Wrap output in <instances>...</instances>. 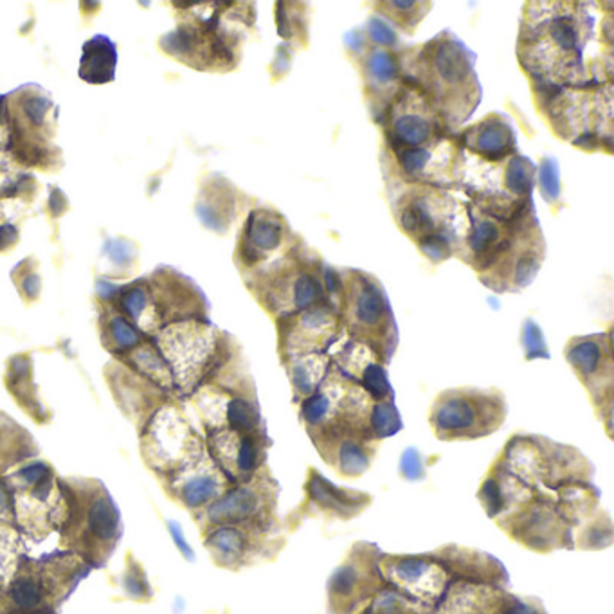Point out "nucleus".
Returning a JSON list of instances; mask_svg holds the SVG:
<instances>
[{
	"instance_id": "obj_14",
	"label": "nucleus",
	"mask_w": 614,
	"mask_h": 614,
	"mask_svg": "<svg viewBox=\"0 0 614 614\" xmlns=\"http://www.w3.org/2000/svg\"><path fill=\"white\" fill-rule=\"evenodd\" d=\"M514 598L502 586L451 580L432 614H507Z\"/></svg>"
},
{
	"instance_id": "obj_16",
	"label": "nucleus",
	"mask_w": 614,
	"mask_h": 614,
	"mask_svg": "<svg viewBox=\"0 0 614 614\" xmlns=\"http://www.w3.org/2000/svg\"><path fill=\"white\" fill-rule=\"evenodd\" d=\"M58 577L33 564L20 566L6 587V612L12 610H51V602L58 595ZM62 591V589H60Z\"/></svg>"
},
{
	"instance_id": "obj_11",
	"label": "nucleus",
	"mask_w": 614,
	"mask_h": 614,
	"mask_svg": "<svg viewBox=\"0 0 614 614\" xmlns=\"http://www.w3.org/2000/svg\"><path fill=\"white\" fill-rule=\"evenodd\" d=\"M268 434H242L229 429L209 431L207 453L231 485L247 483L267 469Z\"/></svg>"
},
{
	"instance_id": "obj_21",
	"label": "nucleus",
	"mask_w": 614,
	"mask_h": 614,
	"mask_svg": "<svg viewBox=\"0 0 614 614\" xmlns=\"http://www.w3.org/2000/svg\"><path fill=\"white\" fill-rule=\"evenodd\" d=\"M285 366L289 371L294 395L299 400H303L321 385L323 378L328 373L330 359L324 354H305L285 359Z\"/></svg>"
},
{
	"instance_id": "obj_29",
	"label": "nucleus",
	"mask_w": 614,
	"mask_h": 614,
	"mask_svg": "<svg viewBox=\"0 0 614 614\" xmlns=\"http://www.w3.org/2000/svg\"><path fill=\"white\" fill-rule=\"evenodd\" d=\"M108 333H110V339L114 341L116 348H120V350L136 348L141 341V335H139L137 328L123 315H114L110 319Z\"/></svg>"
},
{
	"instance_id": "obj_13",
	"label": "nucleus",
	"mask_w": 614,
	"mask_h": 614,
	"mask_svg": "<svg viewBox=\"0 0 614 614\" xmlns=\"http://www.w3.org/2000/svg\"><path fill=\"white\" fill-rule=\"evenodd\" d=\"M305 501L299 507V517H323L326 521H352L359 517L373 502L368 492L346 488L326 479L317 469L310 467L303 485ZM296 521V523H298Z\"/></svg>"
},
{
	"instance_id": "obj_26",
	"label": "nucleus",
	"mask_w": 614,
	"mask_h": 614,
	"mask_svg": "<svg viewBox=\"0 0 614 614\" xmlns=\"http://www.w3.org/2000/svg\"><path fill=\"white\" fill-rule=\"evenodd\" d=\"M533 174L535 167L532 160L523 155H516L507 167V186L516 195L528 198L533 186Z\"/></svg>"
},
{
	"instance_id": "obj_36",
	"label": "nucleus",
	"mask_w": 614,
	"mask_h": 614,
	"mask_svg": "<svg viewBox=\"0 0 614 614\" xmlns=\"http://www.w3.org/2000/svg\"><path fill=\"white\" fill-rule=\"evenodd\" d=\"M420 251L434 263L443 261L451 256V245L449 240L443 238L441 235H427L418 240Z\"/></svg>"
},
{
	"instance_id": "obj_25",
	"label": "nucleus",
	"mask_w": 614,
	"mask_h": 614,
	"mask_svg": "<svg viewBox=\"0 0 614 614\" xmlns=\"http://www.w3.org/2000/svg\"><path fill=\"white\" fill-rule=\"evenodd\" d=\"M121 587L127 598L134 602H150L153 598V589L148 582L146 571L132 555L127 556V568L121 579Z\"/></svg>"
},
{
	"instance_id": "obj_15",
	"label": "nucleus",
	"mask_w": 614,
	"mask_h": 614,
	"mask_svg": "<svg viewBox=\"0 0 614 614\" xmlns=\"http://www.w3.org/2000/svg\"><path fill=\"white\" fill-rule=\"evenodd\" d=\"M434 556L443 564L451 580H465L478 584H494L509 587L510 577L499 558L476 548L445 544L432 549Z\"/></svg>"
},
{
	"instance_id": "obj_23",
	"label": "nucleus",
	"mask_w": 614,
	"mask_h": 614,
	"mask_svg": "<svg viewBox=\"0 0 614 614\" xmlns=\"http://www.w3.org/2000/svg\"><path fill=\"white\" fill-rule=\"evenodd\" d=\"M431 136V123L413 112V114H402L393 125V139L399 141L400 148H420Z\"/></svg>"
},
{
	"instance_id": "obj_44",
	"label": "nucleus",
	"mask_w": 614,
	"mask_h": 614,
	"mask_svg": "<svg viewBox=\"0 0 614 614\" xmlns=\"http://www.w3.org/2000/svg\"><path fill=\"white\" fill-rule=\"evenodd\" d=\"M19 238V229L12 223H4V226H0V249H8L12 247Z\"/></svg>"
},
{
	"instance_id": "obj_27",
	"label": "nucleus",
	"mask_w": 614,
	"mask_h": 614,
	"mask_svg": "<svg viewBox=\"0 0 614 614\" xmlns=\"http://www.w3.org/2000/svg\"><path fill=\"white\" fill-rule=\"evenodd\" d=\"M368 74L375 83H389L399 76V64L395 56L387 51H375L368 58Z\"/></svg>"
},
{
	"instance_id": "obj_30",
	"label": "nucleus",
	"mask_w": 614,
	"mask_h": 614,
	"mask_svg": "<svg viewBox=\"0 0 614 614\" xmlns=\"http://www.w3.org/2000/svg\"><path fill=\"white\" fill-rule=\"evenodd\" d=\"M148 298H150L148 291L137 284V285L121 289L120 305L134 321H141L148 308Z\"/></svg>"
},
{
	"instance_id": "obj_32",
	"label": "nucleus",
	"mask_w": 614,
	"mask_h": 614,
	"mask_svg": "<svg viewBox=\"0 0 614 614\" xmlns=\"http://www.w3.org/2000/svg\"><path fill=\"white\" fill-rule=\"evenodd\" d=\"M160 45L167 54L184 56V54H191L195 51L197 40H195V33L191 29L177 27L175 31L162 36Z\"/></svg>"
},
{
	"instance_id": "obj_17",
	"label": "nucleus",
	"mask_w": 614,
	"mask_h": 614,
	"mask_svg": "<svg viewBox=\"0 0 614 614\" xmlns=\"http://www.w3.org/2000/svg\"><path fill=\"white\" fill-rule=\"evenodd\" d=\"M314 447L323 462L339 476L355 479L371 469L378 443L368 441L355 434H341L314 441Z\"/></svg>"
},
{
	"instance_id": "obj_24",
	"label": "nucleus",
	"mask_w": 614,
	"mask_h": 614,
	"mask_svg": "<svg viewBox=\"0 0 614 614\" xmlns=\"http://www.w3.org/2000/svg\"><path fill=\"white\" fill-rule=\"evenodd\" d=\"M357 614H424L415 603L387 584Z\"/></svg>"
},
{
	"instance_id": "obj_8",
	"label": "nucleus",
	"mask_w": 614,
	"mask_h": 614,
	"mask_svg": "<svg viewBox=\"0 0 614 614\" xmlns=\"http://www.w3.org/2000/svg\"><path fill=\"white\" fill-rule=\"evenodd\" d=\"M380 548L373 542H355L326 584L328 614H357L385 586L380 568Z\"/></svg>"
},
{
	"instance_id": "obj_34",
	"label": "nucleus",
	"mask_w": 614,
	"mask_h": 614,
	"mask_svg": "<svg viewBox=\"0 0 614 614\" xmlns=\"http://www.w3.org/2000/svg\"><path fill=\"white\" fill-rule=\"evenodd\" d=\"M540 191L548 202H555L561 195L558 184V164L553 159H544L540 164Z\"/></svg>"
},
{
	"instance_id": "obj_2",
	"label": "nucleus",
	"mask_w": 614,
	"mask_h": 614,
	"mask_svg": "<svg viewBox=\"0 0 614 614\" xmlns=\"http://www.w3.org/2000/svg\"><path fill=\"white\" fill-rule=\"evenodd\" d=\"M507 399L499 389L455 387L441 391L429 411L432 434L441 441L488 438L505 425Z\"/></svg>"
},
{
	"instance_id": "obj_31",
	"label": "nucleus",
	"mask_w": 614,
	"mask_h": 614,
	"mask_svg": "<svg viewBox=\"0 0 614 614\" xmlns=\"http://www.w3.org/2000/svg\"><path fill=\"white\" fill-rule=\"evenodd\" d=\"M399 472L409 483H418L425 479L427 467H425L424 456L420 455L416 447H408V449L402 453L399 460Z\"/></svg>"
},
{
	"instance_id": "obj_37",
	"label": "nucleus",
	"mask_w": 614,
	"mask_h": 614,
	"mask_svg": "<svg viewBox=\"0 0 614 614\" xmlns=\"http://www.w3.org/2000/svg\"><path fill=\"white\" fill-rule=\"evenodd\" d=\"M17 478L27 486H36L43 481L52 479V469L43 462H31L17 470Z\"/></svg>"
},
{
	"instance_id": "obj_46",
	"label": "nucleus",
	"mask_w": 614,
	"mask_h": 614,
	"mask_svg": "<svg viewBox=\"0 0 614 614\" xmlns=\"http://www.w3.org/2000/svg\"><path fill=\"white\" fill-rule=\"evenodd\" d=\"M96 292H97V296H99L101 299H110L112 296L120 292V287H116L114 284L106 282V279H97Z\"/></svg>"
},
{
	"instance_id": "obj_19",
	"label": "nucleus",
	"mask_w": 614,
	"mask_h": 614,
	"mask_svg": "<svg viewBox=\"0 0 614 614\" xmlns=\"http://www.w3.org/2000/svg\"><path fill=\"white\" fill-rule=\"evenodd\" d=\"M118 49L108 36L97 35L83 45L80 78L87 83H108L116 76Z\"/></svg>"
},
{
	"instance_id": "obj_22",
	"label": "nucleus",
	"mask_w": 614,
	"mask_h": 614,
	"mask_svg": "<svg viewBox=\"0 0 614 614\" xmlns=\"http://www.w3.org/2000/svg\"><path fill=\"white\" fill-rule=\"evenodd\" d=\"M614 530L610 514L603 509H598L589 519L579 525L573 532V546L575 549L598 551L612 546Z\"/></svg>"
},
{
	"instance_id": "obj_38",
	"label": "nucleus",
	"mask_w": 614,
	"mask_h": 614,
	"mask_svg": "<svg viewBox=\"0 0 614 614\" xmlns=\"http://www.w3.org/2000/svg\"><path fill=\"white\" fill-rule=\"evenodd\" d=\"M399 153H400V164L404 167V172L411 175L422 172L431 157L429 152L424 148H404V150H399Z\"/></svg>"
},
{
	"instance_id": "obj_47",
	"label": "nucleus",
	"mask_w": 614,
	"mask_h": 614,
	"mask_svg": "<svg viewBox=\"0 0 614 614\" xmlns=\"http://www.w3.org/2000/svg\"><path fill=\"white\" fill-rule=\"evenodd\" d=\"M6 614H52V610H12Z\"/></svg>"
},
{
	"instance_id": "obj_40",
	"label": "nucleus",
	"mask_w": 614,
	"mask_h": 614,
	"mask_svg": "<svg viewBox=\"0 0 614 614\" xmlns=\"http://www.w3.org/2000/svg\"><path fill=\"white\" fill-rule=\"evenodd\" d=\"M368 33L371 35V38L378 43H395V31L391 29L385 22L378 20V19H373L369 24H368Z\"/></svg>"
},
{
	"instance_id": "obj_5",
	"label": "nucleus",
	"mask_w": 614,
	"mask_h": 614,
	"mask_svg": "<svg viewBox=\"0 0 614 614\" xmlns=\"http://www.w3.org/2000/svg\"><path fill=\"white\" fill-rule=\"evenodd\" d=\"M285 544L284 528L220 525L204 530V546L213 564L229 571L270 563L284 551Z\"/></svg>"
},
{
	"instance_id": "obj_4",
	"label": "nucleus",
	"mask_w": 614,
	"mask_h": 614,
	"mask_svg": "<svg viewBox=\"0 0 614 614\" xmlns=\"http://www.w3.org/2000/svg\"><path fill=\"white\" fill-rule=\"evenodd\" d=\"M279 485L268 474L260 472L247 483L233 485L220 497L200 510L197 521L204 530L220 525H258L265 528H284L277 519Z\"/></svg>"
},
{
	"instance_id": "obj_33",
	"label": "nucleus",
	"mask_w": 614,
	"mask_h": 614,
	"mask_svg": "<svg viewBox=\"0 0 614 614\" xmlns=\"http://www.w3.org/2000/svg\"><path fill=\"white\" fill-rule=\"evenodd\" d=\"M103 253L106 254V258L114 263L116 267H121V268H127L130 267L136 258H137V247L125 240V238H114V240H108L105 244V249Z\"/></svg>"
},
{
	"instance_id": "obj_7",
	"label": "nucleus",
	"mask_w": 614,
	"mask_h": 614,
	"mask_svg": "<svg viewBox=\"0 0 614 614\" xmlns=\"http://www.w3.org/2000/svg\"><path fill=\"white\" fill-rule=\"evenodd\" d=\"M80 509H71L74 523H67L66 540L87 563L101 566L114 551L120 533V512L106 490L94 483L85 499H74Z\"/></svg>"
},
{
	"instance_id": "obj_42",
	"label": "nucleus",
	"mask_w": 614,
	"mask_h": 614,
	"mask_svg": "<svg viewBox=\"0 0 614 614\" xmlns=\"http://www.w3.org/2000/svg\"><path fill=\"white\" fill-rule=\"evenodd\" d=\"M20 291H22V294L27 298V299H31V301H35L38 296H40V291H42V279H40V276L38 274H27L24 279H22V282H20Z\"/></svg>"
},
{
	"instance_id": "obj_10",
	"label": "nucleus",
	"mask_w": 614,
	"mask_h": 614,
	"mask_svg": "<svg viewBox=\"0 0 614 614\" xmlns=\"http://www.w3.org/2000/svg\"><path fill=\"white\" fill-rule=\"evenodd\" d=\"M566 361L587 389L589 399L603 422L605 432L610 438L612 431V350L610 333L580 335L570 339L564 350Z\"/></svg>"
},
{
	"instance_id": "obj_9",
	"label": "nucleus",
	"mask_w": 614,
	"mask_h": 614,
	"mask_svg": "<svg viewBox=\"0 0 614 614\" xmlns=\"http://www.w3.org/2000/svg\"><path fill=\"white\" fill-rule=\"evenodd\" d=\"M378 568L384 582L415 603L424 614H432L451 582L443 564L429 553H380Z\"/></svg>"
},
{
	"instance_id": "obj_35",
	"label": "nucleus",
	"mask_w": 614,
	"mask_h": 614,
	"mask_svg": "<svg viewBox=\"0 0 614 614\" xmlns=\"http://www.w3.org/2000/svg\"><path fill=\"white\" fill-rule=\"evenodd\" d=\"M52 106L49 96L45 94H36V96H29L24 99L22 103V110H24V114L26 118L29 120V123H33L35 127H42L45 118H47V112L49 108Z\"/></svg>"
},
{
	"instance_id": "obj_43",
	"label": "nucleus",
	"mask_w": 614,
	"mask_h": 614,
	"mask_svg": "<svg viewBox=\"0 0 614 614\" xmlns=\"http://www.w3.org/2000/svg\"><path fill=\"white\" fill-rule=\"evenodd\" d=\"M66 209H67V200H66L64 193H62L60 190H51V195H49V211H51L54 216H58V214H62Z\"/></svg>"
},
{
	"instance_id": "obj_41",
	"label": "nucleus",
	"mask_w": 614,
	"mask_h": 614,
	"mask_svg": "<svg viewBox=\"0 0 614 614\" xmlns=\"http://www.w3.org/2000/svg\"><path fill=\"white\" fill-rule=\"evenodd\" d=\"M167 530H170V535H172V539H174V542H175V546L179 548V551L188 558V561H193V558H195V553H193V549H191V546L188 544V540L184 539V532H183V528L175 523V521H167Z\"/></svg>"
},
{
	"instance_id": "obj_39",
	"label": "nucleus",
	"mask_w": 614,
	"mask_h": 614,
	"mask_svg": "<svg viewBox=\"0 0 614 614\" xmlns=\"http://www.w3.org/2000/svg\"><path fill=\"white\" fill-rule=\"evenodd\" d=\"M507 614H548V610H546L540 598L516 595Z\"/></svg>"
},
{
	"instance_id": "obj_28",
	"label": "nucleus",
	"mask_w": 614,
	"mask_h": 614,
	"mask_svg": "<svg viewBox=\"0 0 614 614\" xmlns=\"http://www.w3.org/2000/svg\"><path fill=\"white\" fill-rule=\"evenodd\" d=\"M521 345L525 350L526 361L535 359H549V352L544 341V333L533 319H526L521 330Z\"/></svg>"
},
{
	"instance_id": "obj_3",
	"label": "nucleus",
	"mask_w": 614,
	"mask_h": 614,
	"mask_svg": "<svg viewBox=\"0 0 614 614\" xmlns=\"http://www.w3.org/2000/svg\"><path fill=\"white\" fill-rule=\"evenodd\" d=\"M348 276L341 319L355 343L366 346L380 364H387L399 345V330L385 291L373 276L359 270H350Z\"/></svg>"
},
{
	"instance_id": "obj_1",
	"label": "nucleus",
	"mask_w": 614,
	"mask_h": 614,
	"mask_svg": "<svg viewBox=\"0 0 614 614\" xmlns=\"http://www.w3.org/2000/svg\"><path fill=\"white\" fill-rule=\"evenodd\" d=\"M495 462L517 476L533 492L553 497L571 481H591L595 469L577 447L540 434H514Z\"/></svg>"
},
{
	"instance_id": "obj_45",
	"label": "nucleus",
	"mask_w": 614,
	"mask_h": 614,
	"mask_svg": "<svg viewBox=\"0 0 614 614\" xmlns=\"http://www.w3.org/2000/svg\"><path fill=\"white\" fill-rule=\"evenodd\" d=\"M12 512H13V507H12L10 492L4 486V483H0V519H10Z\"/></svg>"
},
{
	"instance_id": "obj_20",
	"label": "nucleus",
	"mask_w": 614,
	"mask_h": 614,
	"mask_svg": "<svg viewBox=\"0 0 614 614\" xmlns=\"http://www.w3.org/2000/svg\"><path fill=\"white\" fill-rule=\"evenodd\" d=\"M472 150L485 155L486 159H501L509 155L516 144V134L505 118L490 116L470 130Z\"/></svg>"
},
{
	"instance_id": "obj_18",
	"label": "nucleus",
	"mask_w": 614,
	"mask_h": 614,
	"mask_svg": "<svg viewBox=\"0 0 614 614\" xmlns=\"http://www.w3.org/2000/svg\"><path fill=\"white\" fill-rule=\"evenodd\" d=\"M284 220L268 209L253 211L244 235L240 256L244 265L254 267L261 261L265 253L276 251L284 242Z\"/></svg>"
},
{
	"instance_id": "obj_6",
	"label": "nucleus",
	"mask_w": 614,
	"mask_h": 614,
	"mask_svg": "<svg viewBox=\"0 0 614 614\" xmlns=\"http://www.w3.org/2000/svg\"><path fill=\"white\" fill-rule=\"evenodd\" d=\"M495 525L514 542L535 553L575 549L573 525L558 510L553 497L535 494L514 512L495 519Z\"/></svg>"
},
{
	"instance_id": "obj_12",
	"label": "nucleus",
	"mask_w": 614,
	"mask_h": 614,
	"mask_svg": "<svg viewBox=\"0 0 614 614\" xmlns=\"http://www.w3.org/2000/svg\"><path fill=\"white\" fill-rule=\"evenodd\" d=\"M174 492L181 505L191 512L204 510L209 502L220 497L229 486V479L216 467L198 441L186 458L172 469Z\"/></svg>"
}]
</instances>
